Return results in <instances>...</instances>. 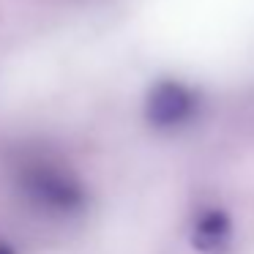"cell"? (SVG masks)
I'll list each match as a JSON object with an SVG mask.
<instances>
[{
    "label": "cell",
    "mask_w": 254,
    "mask_h": 254,
    "mask_svg": "<svg viewBox=\"0 0 254 254\" xmlns=\"http://www.w3.org/2000/svg\"><path fill=\"white\" fill-rule=\"evenodd\" d=\"M22 186L33 205H39L41 210H50V213H61V216L79 210L85 199L82 186L68 172H63L61 167H52V164L28 167L22 175Z\"/></svg>",
    "instance_id": "cell-1"
},
{
    "label": "cell",
    "mask_w": 254,
    "mask_h": 254,
    "mask_svg": "<svg viewBox=\"0 0 254 254\" xmlns=\"http://www.w3.org/2000/svg\"><path fill=\"white\" fill-rule=\"evenodd\" d=\"M194 107H197L194 93L181 82H161L148 96V118L161 128L181 126L194 115Z\"/></svg>",
    "instance_id": "cell-2"
},
{
    "label": "cell",
    "mask_w": 254,
    "mask_h": 254,
    "mask_svg": "<svg viewBox=\"0 0 254 254\" xmlns=\"http://www.w3.org/2000/svg\"><path fill=\"white\" fill-rule=\"evenodd\" d=\"M194 241L202 252H221L230 243V224L219 210H205L194 227Z\"/></svg>",
    "instance_id": "cell-3"
},
{
    "label": "cell",
    "mask_w": 254,
    "mask_h": 254,
    "mask_svg": "<svg viewBox=\"0 0 254 254\" xmlns=\"http://www.w3.org/2000/svg\"><path fill=\"white\" fill-rule=\"evenodd\" d=\"M0 254H11V249H8L6 243H0Z\"/></svg>",
    "instance_id": "cell-4"
}]
</instances>
